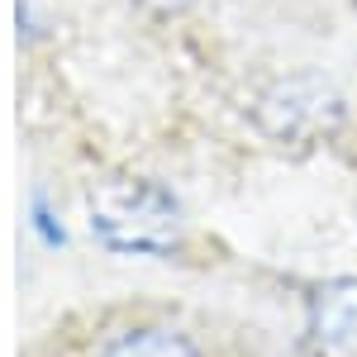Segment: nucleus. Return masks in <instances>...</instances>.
Segmentation results:
<instances>
[{
  "label": "nucleus",
  "mask_w": 357,
  "mask_h": 357,
  "mask_svg": "<svg viewBox=\"0 0 357 357\" xmlns=\"http://www.w3.org/2000/svg\"><path fill=\"white\" fill-rule=\"evenodd\" d=\"M15 24H20V43H38L43 33H48V15H43V5L38 0H15Z\"/></svg>",
  "instance_id": "obj_5"
},
{
  "label": "nucleus",
  "mask_w": 357,
  "mask_h": 357,
  "mask_svg": "<svg viewBox=\"0 0 357 357\" xmlns=\"http://www.w3.org/2000/svg\"><path fill=\"white\" fill-rule=\"evenodd\" d=\"M138 10H148V15H158V20H176V15H186L195 10L200 0H134Z\"/></svg>",
  "instance_id": "obj_6"
},
{
  "label": "nucleus",
  "mask_w": 357,
  "mask_h": 357,
  "mask_svg": "<svg viewBox=\"0 0 357 357\" xmlns=\"http://www.w3.org/2000/svg\"><path fill=\"white\" fill-rule=\"evenodd\" d=\"M248 119L281 148H310L348 124V96L319 72H281L252 91Z\"/></svg>",
  "instance_id": "obj_2"
},
{
  "label": "nucleus",
  "mask_w": 357,
  "mask_h": 357,
  "mask_svg": "<svg viewBox=\"0 0 357 357\" xmlns=\"http://www.w3.org/2000/svg\"><path fill=\"white\" fill-rule=\"evenodd\" d=\"M310 333L319 348L357 357V276H329L310 286Z\"/></svg>",
  "instance_id": "obj_3"
},
{
  "label": "nucleus",
  "mask_w": 357,
  "mask_h": 357,
  "mask_svg": "<svg viewBox=\"0 0 357 357\" xmlns=\"http://www.w3.org/2000/svg\"><path fill=\"white\" fill-rule=\"evenodd\" d=\"M33 229L43 234V243H62V229L53 224V215H48V205H43V195H33Z\"/></svg>",
  "instance_id": "obj_7"
},
{
  "label": "nucleus",
  "mask_w": 357,
  "mask_h": 357,
  "mask_svg": "<svg viewBox=\"0 0 357 357\" xmlns=\"http://www.w3.org/2000/svg\"><path fill=\"white\" fill-rule=\"evenodd\" d=\"M96 357H200V348L172 324H124L96 348Z\"/></svg>",
  "instance_id": "obj_4"
},
{
  "label": "nucleus",
  "mask_w": 357,
  "mask_h": 357,
  "mask_svg": "<svg viewBox=\"0 0 357 357\" xmlns=\"http://www.w3.org/2000/svg\"><path fill=\"white\" fill-rule=\"evenodd\" d=\"M91 234L110 252L172 257L181 243V205L153 176H110L91 191Z\"/></svg>",
  "instance_id": "obj_1"
}]
</instances>
